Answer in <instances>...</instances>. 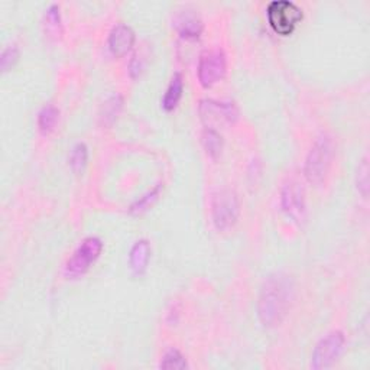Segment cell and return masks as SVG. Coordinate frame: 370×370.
I'll return each instance as SVG.
<instances>
[{"label": "cell", "mask_w": 370, "mask_h": 370, "mask_svg": "<svg viewBox=\"0 0 370 370\" xmlns=\"http://www.w3.org/2000/svg\"><path fill=\"white\" fill-rule=\"evenodd\" d=\"M281 206L285 215L294 221H303L305 219V197L300 184H285L281 193Z\"/></svg>", "instance_id": "obj_9"}, {"label": "cell", "mask_w": 370, "mask_h": 370, "mask_svg": "<svg viewBox=\"0 0 370 370\" xmlns=\"http://www.w3.org/2000/svg\"><path fill=\"white\" fill-rule=\"evenodd\" d=\"M122 105H123V98L122 96L119 94H113L111 97L107 98V102L105 103L103 106V119L105 122H113L118 115H119V111L122 109Z\"/></svg>", "instance_id": "obj_18"}, {"label": "cell", "mask_w": 370, "mask_h": 370, "mask_svg": "<svg viewBox=\"0 0 370 370\" xmlns=\"http://www.w3.org/2000/svg\"><path fill=\"white\" fill-rule=\"evenodd\" d=\"M182 91H184V78H182L181 73H175L174 77L171 78L168 89L165 91V96L162 98V107L166 111L174 110L181 100Z\"/></svg>", "instance_id": "obj_13"}, {"label": "cell", "mask_w": 370, "mask_h": 370, "mask_svg": "<svg viewBox=\"0 0 370 370\" xmlns=\"http://www.w3.org/2000/svg\"><path fill=\"white\" fill-rule=\"evenodd\" d=\"M356 182H358L359 193L366 198L367 193H369V162H367V158H363L359 168H358Z\"/></svg>", "instance_id": "obj_21"}, {"label": "cell", "mask_w": 370, "mask_h": 370, "mask_svg": "<svg viewBox=\"0 0 370 370\" xmlns=\"http://www.w3.org/2000/svg\"><path fill=\"white\" fill-rule=\"evenodd\" d=\"M227 71V60L221 50L204 52L198 61V80L203 87L208 89L221 81Z\"/></svg>", "instance_id": "obj_8"}, {"label": "cell", "mask_w": 370, "mask_h": 370, "mask_svg": "<svg viewBox=\"0 0 370 370\" xmlns=\"http://www.w3.org/2000/svg\"><path fill=\"white\" fill-rule=\"evenodd\" d=\"M203 145L207 155H210L211 158H217L223 149V138L219 131L213 129V127H206L203 132Z\"/></svg>", "instance_id": "obj_15"}, {"label": "cell", "mask_w": 370, "mask_h": 370, "mask_svg": "<svg viewBox=\"0 0 370 370\" xmlns=\"http://www.w3.org/2000/svg\"><path fill=\"white\" fill-rule=\"evenodd\" d=\"M60 119V110L52 103L45 105L38 113V127L42 135H48L54 131L56 122Z\"/></svg>", "instance_id": "obj_14"}, {"label": "cell", "mask_w": 370, "mask_h": 370, "mask_svg": "<svg viewBox=\"0 0 370 370\" xmlns=\"http://www.w3.org/2000/svg\"><path fill=\"white\" fill-rule=\"evenodd\" d=\"M268 19L279 35H290L303 19V9L290 0H274L268 6Z\"/></svg>", "instance_id": "obj_5"}, {"label": "cell", "mask_w": 370, "mask_h": 370, "mask_svg": "<svg viewBox=\"0 0 370 370\" xmlns=\"http://www.w3.org/2000/svg\"><path fill=\"white\" fill-rule=\"evenodd\" d=\"M240 215L239 197L233 190L219 191L211 204V216L216 229L226 232L236 224Z\"/></svg>", "instance_id": "obj_4"}, {"label": "cell", "mask_w": 370, "mask_h": 370, "mask_svg": "<svg viewBox=\"0 0 370 370\" xmlns=\"http://www.w3.org/2000/svg\"><path fill=\"white\" fill-rule=\"evenodd\" d=\"M160 367L161 369H185V367H188V363L187 360H185V358L179 350L171 349L164 354Z\"/></svg>", "instance_id": "obj_17"}, {"label": "cell", "mask_w": 370, "mask_h": 370, "mask_svg": "<svg viewBox=\"0 0 370 370\" xmlns=\"http://www.w3.org/2000/svg\"><path fill=\"white\" fill-rule=\"evenodd\" d=\"M346 337L341 331H331L325 334L314 347L311 354V367L320 370L333 366L345 350Z\"/></svg>", "instance_id": "obj_6"}, {"label": "cell", "mask_w": 370, "mask_h": 370, "mask_svg": "<svg viewBox=\"0 0 370 370\" xmlns=\"http://www.w3.org/2000/svg\"><path fill=\"white\" fill-rule=\"evenodd\" d=\"M160 188H161L160 185H156L155 188L149 190L144 197L140 198V200H138V202L131 207L132 213H142V211L148 210V208L156 202V198H158V195H160Z\"/></svg>", "instance_id": "obj_20"}, {"label": "cell", "mask_w": 370, "mask_h": 370, "mask_svg": "<svg viewBox=\"0 0 370 370\" xmlns=\"http://www.w3.org/2000/svg\"><path fill=\"white\" fill-rule=\"evenodd\" d=\"M202 120L207 127L216 129V126L233 124L239 119V109L233 102H219L206 98L198 107Z\"/></svg>", "instance_id": "obj_7"}, {"label": "cell", "mask_w": 370, "mask_h": 370, "mask_svg": "<svg viewBox=\"0 0 370 370\" xmlns=\"http://www.w3.org/2000/svg\"><path fill=\"white\" fill-rule=\"evenodd\" d=\"M333 153H334L333 140L327 135H321L320 138H317L314 145L311 146L307 155L304 166V174L309 184L320 185L324 181L331 165Z\"/></svg>", "instance_id": "obj_2"}, {"label": "cell", "mask_w": 370, "mask_h": 370, "mask_svg": "<svg viewBox=\"0 0 370 370\" xmlns=\"http://www.w3.org/2000/svg\"><path fill=\"white\" fill-rule=\"evenodd\" d=\"M129 68H131V74H132V77H136V76H139V74H140L142 64H140V61L138 60V55H135V56H133V60L131 61Z\"/></svg>", "instance_id": "obj_23"}, {"label": "cell", "mask_w": 370, "mask_h": 370, "mask_svg": "<svg viewBox=\"0 0 370 370\" xmlns=\"http://www.w3.org/2000/svg\"><path fill=\"white\" fill-rule=\"evenodd\" d=\"M175 26L181 36L187 39L198 38L203 31V22L195 13H193V10H184L179 13L175 19Z\"/></svg>", "instance_id": "obj_12"}, {"label": "cell", "mask_w": 370, "mask_h": 370, "mask_svg": "<svg viewBox=\"0 0 370 370\" xmlns=\"http://www.w3.org/2000/svg\"><path fill=\"white\" fill-rule=\"evenodd\" d=\"M294 298V282L288 275L274 274L266 278L261 290L258 314L263 325H278L291 307Z\"/></svg>", "instance_id": "obj_1"}, {"label": "cell", "mask_w": 370, "mask_h": 370, "mask_svg": "<svg viewBox=\"0 0 370 370\" xmlns=\"http://www.w3.org/2000/svg\"><path fill=\"white\" fill-rule=\"evenodd\" d=\"M102 250L103 241L100 239L96 236L85 237L64 266L65 278L76 279L83 276L91 268V265L100 258Z\"/></svg>", "instance_id": "obj_3"}, {"label": "cell", "mask_w": 370, "mask_h": 370, "mask_svg": "<svg viewBox=\"0 0 370 370\" xmlns=\"http://www.w3.org/2000/svg\"><path fill=\"white\" fill-rule=\"evenodd\" d=\"M135 44V32L129 25L116 23L109 34V50L115 56H123L132 50Z\"/></svg>", "instance_id": "obj_10"}, {"label": "cell", "mask_w": 370, "mask_h": 370, "mask_svg": "<svg viewBox=\"0 0 370 370\" xmlns=\"http://www.w3.org/2000/svg\"><path fill=\"white\" fill-rule=\"evenodd\" d=\"M45 19H47V26L52 28V30L58 31L61 28V13H60V6L58 5H51L45 10Z\"/></svg>", "instance_id": "obj_22"}, {"label": "cell", "mask_w": 370, "mask_h": 370, "mask_svg": "<svg viewBox=\"0 0 370 370\" xmlns=\"http://www.w3.org/2000/svg\"><path fill=\"white\" fill-rule=\"evenodd\" d=\"M151 259V245L146 239H140L132 246L129 253V265L135 276L145 274Z\"/></svg>", "instance_id": "obj_11"}, {"label": "cell", "mask_w": 370, "mask_h": 370, "mask_svg": "<svg viewBox=\"0 0 370 370\" xmlns=\"http://www.w3.org/2000/svg\"><path fill=\"white\" fill-rule=\"evenodd\" d=\"M87 161H89V149L80 142V144H77L69 152V158H68L69 166L76 174H80L84 171L85 165H87Z\"/></svg>", "instance_id": "obj_16"}, {"label": "cell", "mask_w": 370, "mask_h": 370, "mask_svg": "<svg viewBox=\"0 0 370 370\" xmlns=\"http://www.w3.org/2000/svg\"><path fill=\"white\" fill-rule=\"evenodd\" d=\"M18 60H19V50L15 44H10L2 51V55H0V68H2L3 73H6V71L13 68V65L18 63Z\"/></svg>", "instance_id": "obj_19"}]
</instances>
